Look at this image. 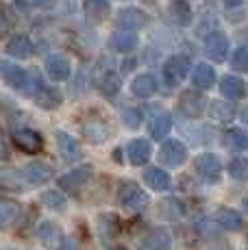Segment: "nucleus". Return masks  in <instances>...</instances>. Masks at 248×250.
<instances>
[{
  "label": "nucleus",
  "instance_id": "f257e3e1",
  "mask_svg": "<svg viewBox=\"0 0 248 250\" xmlns=\"http://www.w3.org/2000/svg\"><path fill=\"white\" fill-rule=\"evenodd\" d=\"M118 200L122 207L131 211H142L148 207V194L135 183H122L120 191H118Z\"/></svg>",
  "mask_w": 248,
  "mask_h": 250
},
{
  "label": "nucleus",
  "instance_id": "f03ea898",
  "mask_svg": "<svg viewBox=\"0 0 248 250\" xmlns=\"http://www.w3.org/2000/svg\"><path fill=\"white\" fill-rule=\"evenodd\" d=\"M189 68H192V61H189V57H185V55L170 57L168 63L164 65V79H165V83H168L170 87L179 85L181 81L187 76Z\"/></svg>",
  "mask_w": 248,
  "mask_h": 250
},
{
  "label": "nucleus",
  "instance_id": "7ed1b4c3",
  "mask_svg": "<svg viewBox=\"0 0 248 250\" xmlns=\"http://www.w3.org/2000/svg\"><path fill=\"white\" fill-rule=\"evenodd\" d=\"M194 170H196V174L200 176V179L207 181V183H218L220 181V174H222L220 161H218L213 155L196 157V161H194Z\"/></svg>",
  "mask_w": 248,
  "mask_h": 250
},
{
  "label": "nucleus",
  "instance_id": "20e7f679",
  "mask_svg": "<svg viewBox=\"0 0 248 250\" xmlns=\"http://www.w3.org/2000/svg\"><path fill=\"white\" fill-rule=\"evenodd\" d=\"M185 157H187V148L181 142H176V139H168L161 146V152H159L161 163H165L168 167H179L185 161Z\"/></svg>",
  "mask_w": 248,
  "mask_h": 250
},
{
  "label": "nucleus",
  "instance_id": "39448f33",
  "mask_svg": "<svg viewBox=\"0 0 248 250\" xmlns=\"http://www.w3.org/2000/svg\"><path fill=\"white\" fill-rule=\"evenodd\" d=\"M140 250H172V237L165 229H152L140 239Z\"/></svg>",
  "mask_w": 248,
  "mask_h": 250
},
{
  "label": "nucleus",
  "instance_id": "423d86ee",
  "mask_svg": "<svg viewBox=\"0 0 248 250\" xmlns=\"http://www.w3.org/2000/svg\"><path fill=\"white\" fill-rule=\"evenodd\" d=\"M179 111L189 120H196L205 111V98L198 91H185L179 100Z\"/></svg>",
  "mask_w": 248,
  "mask_h": 250
},
{
  "label": "nucleus",
  "instance_id": "0eeeda50",
  "mask_svg": "<svg viewBox=\"0 0 248 250\" xmlns=\"http://www.w3.org/2000/svg\"><path fill=\"white\" fill-rule=\"evenodd\" d=\"M13 144L20 148L22 152H28V155H35V152L41 150L44 146V139H41L40 133L28 131V128H22V131L13 133Z\"/></svg>",
  "mask_w": 248,
  "mask_h": 250
},
{
  "label": "nucleus",
  "instance_id": "6e6552de",
  "mask_svg": "<svg viewBox=\"0 0 248 250\" xmlns=\"http://www.w3.org/2000/svg\"><path fill=\"white\" fill-rule=\"evenodd\" d=\"M52 176V167L44 161H31L28 166L22 167V179L31 185H44Z\"/></svg>",
  "mask_w": 248,
  "mask_h": 250
},
{
  "label": "nucleus",
  "instance_id": "1a4fd4ad",
  "mask_svg": "<svg viewBox=\"0 0 248 250\" xmlns=\"http://www.w3.org/2000/svg\"><path fill=\"white\" fill-rule=\"evenodd\" d=\"M205 55L213 61H224L228 55V40L222 33H211L205 40Z\"/></svg>",
  "mask_w": 248,
  "mask_h": 250
},
{
  "label": "nucleus",
  "instance_id": "9d476101",
  "mask_svg": "<svg viewBox=\"0 0 248 250\" xmlns=\"http://www.w3.org/2000/svg\"><path fill=\"white\" fill-rule=\"evenodd\" d=\"M89 179H92V166H81V167H76V170L61 176L59 185L63 187L65 191H76V189H81Z\"/></svg>",
  "mask_w": 248,
  "mask_h": 250
},
{
  "label": "nucleus",
  "instance_id": "9b49d317",
  "mask_svg": "<svg viewBox=\"0 0 248 250\" xmlns=\"http://www.w3.org/2000/svg\"><path fill=\"white\" fill-rule=\"evenodd\" d=\"M33 52H35V46L26 35H13L7 42V55L13 59H28L33 57Z\"/></svg>",
  "mask_w": 248,
  "mask_h": 250
},
{
  "label": "nucleus",
  "instance_id": "f8f14e48",
  "mask_svg": "<svg viewBox=\"0 0 248 250\" xmlns=\"http://www.w3.org/2000/svg\"><path fill=\"white\" fill-rule=\"evenodd\" d=\"M0 79H4L11 87H16V89H26V83H28L26 72L20 70L18 65L7 63V61H0Z\"/></svg>",
  "mask_w": 248,
  "mask_h": 250
},
{
  "label": "nucleus",
  "instance_id": "ddd939ff",
  "mask_svg": "<svg viewBox=\"0 0 248 250\" xmlns=\"http://www.w3.org/2000/svg\"><path fill=\"white\" fill-rule=\"evenodd\" d=\"M57 146H59V152H61V157H63V161L74 163L81 159L79 142H76L72 135H68V133H63V131L57 133Z\"/></svg>",
  "mask_w": 248,
  "mask_h": 250
},
{
  "label": "nucleus",
  "instance_id": "4468645a",
  "mask_svg": "<svg viewBox=\"0 0 248 250\" xmlns=\"http://www.w3.org/2000/svg\"><path fill=\"white\" fill-rule=\"evenodd\" d=\"M46 72L52 81H65L70 79V72H72V65L65 59L63 55H52L46 59Z\"/></svg>",
  "mask_w": 248,
  "mask_h": 250
},
{
  "label": "nucleus",
  "instance_id": "2eb2a0df",
  "mask_svg": "<svg viewBox=\"0 0 248 250\" xmlns=\"http://www.w3.org/2000/svg\"><path fill=\"white\" fill-rule=\"evenodd\" d=\"M157 89H159V83L152 74H140L131 83V91L137 98H150L152 94H157Z\"/></svg>",
  "mask_w": 248,
  "mask_h": 250
},
{
  "label": "nucleus",
  "instance_id": "dca6fc26",
  "mask_svg": "<svg viewBox=\"0 0 248 250\" xmlns=\"http://www.w3.org/2000/svg\"><path fill=\"white\" fill-rule=\"evenodd\" d=\"M140 40H137L135 31H118L111 35V48L116 52H131L135 50Z\"/></svg>",
  "mask_w": 248,
  "mask_h": 250
},
{
  "label": "nucleus",
  "instance_id": "f3484780",
  "mask_svg": "<svg viewBox=\"0 0 248 250\" xmlns=\"http://www.w3.org/2000/svg\"><path fill=\"white\" fill-rule=\"evenodd\" d=\"M126 150H128V161L133 166H144L150 159V144L146 139H133Z\"/></svg>",
  "mask_w": 248,
  "mask_h": 250
},
{
  "label": "nucleus",
  "instance_id": "a211bd4d",
  "mask_svg": "<svg viewBox=\"0 0 248 250\" xmlns=\"http://www.w3.org/2000/svg\"><path fill=\"white\" fill-rule=\"evenodd\" d=\"M18 218H20V205L16 200L0 198V230L13 227Z\"/></svg>",
  "mask_w": 248,
  "mask_h": 250
},
{
  "label": "nucleus",
  "instance_id": "6ab92c4d",
  "mask_svg": "<svg viewBox=\"0 0 248 250\" xmlns=\"http://www.w3.org/2000/svg\"><path fill=\"white\" fill-rule=\"evenodd\" d=\"M146 22H148V18H146V13L140 11V9H124V11H120V16H118V24L124 26L126 31L142 28Z\"/></svg>",
  "mask_w": 248,
  "mask_h": 250
},
{
  "label": "nucleus",
  "instance_id": "aec40b11",
  "mask_svg": "<svg viewBox=\"0 0 248 250\" xmlns=\"http://www.w3.org/2000/svg\"><path fill=\"white\" fill-rule=\"evenodd\" d=\"M144 181L155 191H165L170 187V183H172L170 181V174L165 170H161V167H148L144 172Z\"/></svg>",
  "mask_w": 248,
  "mask_h": 250
},
{
  "label": "nucleus",
  "instance_id": "412c9836",
  "mask_svg": "<svg viewBox=\"0 0 248 250\" xmlns=\"http://www.w3.org/2000/svg\"><path fill=\"white\" fill-rule=\"evenodd\" d=\"M40 239H41V244H44V246H48V248H59V244L63 242V233H61V229L57 227L55 222H44L40 227Z\"/></svg>",
  "mask_w": 248,
  "mask_h": 250
},
{
  "label": "nucleus",
  "instance_id": "4be33fe9",
  "mask_svg": "<svg viewBox=\"0 0 248 250\" xmlns=\"http://www.w3.org/2000/svg\"><path fill=\"white\" fill-rule=\"evenodd\" d=\"M172 128V120H170L168 113H155L148 122V133L152 135V139H164Z\"/></svg>",
  "mask_w": 248,
  "mask_h": 250
},
{
  "label": "nucleus",
  "instance_id": "5701e85b",
  "mask_svg": "<svg viewBox=\"0 0 248 250\" xmlns=\"http://www.w3.org/2000/svg\"><path fill=\"white\" fill-rule=\"evenodd\" d=\"M192 83L196 85L198 89H209L213 87V83H216V72H213L211 65L207 63H200L194 68L192 72Z\"/></svg>",
  "mask_w": 248,
  "mask_h": 250
},
{
  "label": "nucleus",
  "instance_id": "b1692460",
  "mask_svg": "<svg viewBox=\"0 0 248 250\" xmlns=\"http://www.w3.org/2000/svg\"><path fill=\"white\" fill-rule=\"evenodd\" d=\"M168 18L179 26H185V24L192 22V7L185 0H176L168 7Z\"/></svg>",
  "mask_w": 248,
  "mask_h": 250
},
{
  "label": "nucleus",
  "instance_id": "393cba45",
  "mask_svg": "<svg viewBox=\"0 0 248 250\" xmlns=\"http://www.w3.org/2000/svg\"><path fill=\"white\" fill-rule=\"evenodd\" d=\"M220 91L227 98H242L244 96V81L237 79V76H222L220 79Z\"/></svg>",
  "mask_w": 248,
  "mask_h": 250
},
{
  "label": "nucleus",
  "instance_id": "a878e982",
  "mask_svg": "<svg viewBox=\"0 0 248 250\" xmlns=\"http://www.w3.org/2000/svg\"><path fill=\"white\" fill-rule=\"evenodd\" d=\"M35 103L40 104L41 109H57L61 104V94L52 87H40L35 91Z\"/></svg>",
  "mask_w": 248,
  "mask_h": 250
},
{
  "label": "nucleus",
  "instance_id": "bb28decb",
  "mask_svg": "<svg viewBox=\"0 0 248 250\" xmlns=\"http://www.w3.org/2000/svg\"><path fill=\"white\" fill-rule=\"evenodd\" d=\"M83 11L92 20H104L109 16V11H111V4H109V0H85Z\"/></svg>",
  "mask_w": 248,
  "mask_h": 250
},
{
  "label": "nucleus",
  "instance_id": "cd10ccee",
  "mask_svg": "<svg viewBox=\"0 0 248 250\" xmlns=\"http://www.w3.org/2000/svg\"><path fill=\"white\" fill-rule=\"evenodd\" d=\"M216 220H218V224L227 230H240L242 229V218L237 215V211H233V209H218Z\"/></svg>",
  "mask_w": 248,
  "mask_h": 250
},
{
  "label": "nucleus",
  "instance_id": "c85d7f7f",
  "mask_svg": "<svg viewBox=\"0 0 248 250\" xmlns=\"http://www.w3.org/2000/svg\"><path fill=\"white\" fill-rule=\"evenodd\" d=\"M85 137L92 144H103L109 137V128L103 122H89V124H85Z\"/></svg>",
  "mask_w": 248,
  "mask_h": 250
},
{
  "label": "nucleus",
  "instance_id": "c756f323",
  "mask_svg": "<svg viewBox=\"0 0 248 250\" xmlns=\"http://www.w3.org/2000/svg\"><path fill=\"white\" fill-rule=\"evenodd\" d=\"M224 142H227V146L233 148V150H244L248 146V135L242 128H231V131H227V135H224Z\"/></svg>",
  "mask_w": 248,
  "mask_h": 250
},
{
  "label": "nucleus",
  "instance_id": "7c9ffc66",
  "mask_svg": "<svg viewBox=\"0 0 248 250\" xmlns=\"http://www.w3.org/2000/svg\"><path fill=\"white\" fill-rule=\"evenodd\" d=\"M41 203L48 207V209H52V211H63L65 209V196L61 194V191H57V189H50V191H46V194L41 196Z\"/></svg>",
  "mask_w": 248,
  "mask_h": 250
},
{
  "label": "nucleus",
  "instance_id": "2f4dec72",
  "mask_svg": "<svg viewBox=\"0 0 248 250\" xmlns=\"http://www.w3.org/2000/svg\"><path fill=\"white\" fill-rule=\"evenodd\" d=\"M228 172H231L233 179L246 181L248 179V159H244V157H235V159L228 163Z\"/></svg>",
  "mask_w": 248,
  "mask_h": 250
},
{
  "label": "nucleus",
  "instance_id": "473e14b6",
  "mask_svg": "<svg viewBox=\"0 0 248 250\" xmlns=\"http://www.w3.org/2000/svg\"><path fill=\"white\" fill-rule=\"evenodd\" d=\"M13 26H16V18H13L11 9L0 2V35H7Z\"/></svg>",
  "mask_w": 248,
  "mask_h": 250
},
{
  "label": "nucleus",
  "instance_id": "72a5a7b5",
  "mask_svg": "<svg viewBox=\"0 0 248 250\" xmlns=\"http://www.w3.org/2000/svg\"><path fill=\"white\" fill-rule=\"evenodd\" d=\"M231 65L237 72H248V48L246 46L235 50V55H233V59H231Z\"/></svg>",
  "mask_w": 248,
  "mask_h": 250
},
{
  "label": "nucleus",
  "instance_id": "f704fd0d",
  "mask_svg": "<svg viewBox=\"0 0 248 250\" xmlns=\"http://www.w3.org/2000/svg\"><path fill=\"white\" fill-rule=\"evenodd\" d=\"M22 174H13V172H0V185L7 189H22Z\"/></svg>",
  "mask_w": 248,
  "mask_h": 250
},
{
  "label": "nucleus",
  "instance_id": "c9c22d12",
  "mask_svg": "<svg viewBox=\"0 0 248 250\" xmlns=\"http://www.w3.org/2000/svg\"><path fill=\"white\" fill-rule=\"evenodd\" d=\"M100 89H103L104 94H109V96L116 94V91L120 89V79H118L113 72H109V74L103 79V83H100Z\"/></svg>",
  "mask_w": 248,
  "mask_h": 250
},
{
  "label": "nucleus",
  "instance_id": "e433bc0d",
  "mask_svg": "<svg viewBox=\"0 0 248 250\" xmlns=\"http://www.w3.org/2000/svg\"><path fill=\"white\" fill-rule=\"evenodd\" d=\"M211 111H213V118H218V120H231L233 118V107L220 103V100H216V103H213Z\"/></svg>",
  "mask_w": 248,
  "mask_h": 250
},
{
  "label": "nucleus",
  "instance_id": "4c0bfd02",
  "mask_svg": "<svg viewBox=\"0 0 248 250\" xmlns=\"http://www.w3.org/2000/svg\"><path fill=\"white\" fill-rule=\"evenodd\" d=\"M122 122L126 124L128 128H137L142 124V113L137 111V109H126V111L122 113Z\"/></svg>",
  "mask_w": 248,
  "mask_h": 250
},
{
  "label": "nucleus",
  "instance_id": "58836bf2",
  "mask_svg": "<svg viewBox=\"0 0 248 250\" xmlns=\"http://www.w3.org/2000/svg\"><path fill=\"white\" fill-rule=\"evenodd\" d=\"M9 157V148H7V139H4V133L0 128V161Z\"/></svg>",
  "mask_w": 248,
  "mask_h": 250
},
{
  "label": "nucleus",
  "instance_id": "ea45409f",
  "mask_svg": "<svg viewBox=\"0 0 248 250\" xmlns=\"http://www.w3.org/2000/svg\"><path fill=\"white\" fill-rule=\"evenodd\" d=\"M57 250H81V248H79V244H76V242H74V239L65 237V239H63V242H61V244H59V248H57Z\"/></svg>",
  "mask_w": 248,
  "mask_h": 250
},
{
  "label": "nucleus",
  "instance_id": "a19ab883",
  "mask_svg": "<svg viewBox=\"0 0 248 250\" xmlns=\"http://www.w3.org/2000/svg\"><path fill=\"white\" fill-rule=\"evenodd\" d=\"M224 4H227V7H237V4L242 2V0H222Z\"/></svg>",
  "mask_w": 248,
  "mask_h": 250
},
{
  "label": "nucleus",
  "instance_id": "79ce46f5",
  "mask_svg": "<svg viewBox=\"0 0 248 250\" xmlns=\"http://www.w3.org/2000/svg\"><path fill=\"white\" fill-rule=\"evenodd\" d=\"M35 2H37V4H50L52 0H35Z\"/></svg>",
  "mask_w": 248,
  "mask_h": 250
},
{
  "label": "nucleus",
  "instance_id": "37998d69",
  "mask_svg": "<svg viewBox=\"0 0 248 250\" xmlns=\"http://www.w3.org/2000/svg\"><path fill=\"white\" fill-rule=\"evenodd\" d=\"M18 2H20L22 7H26V4H31V0H18Z\"/></svg>",
  "mask_w": 248,
  "mask_h": 250
},
{
  "label": "nucleus",
  "instance_id": "c03bdc74",
  "mask_svg": "<svg viewBox=\"0 0 248 250\" xmlns=\"http://www.w3.org/2000/svg\"><path fill=\"white\" fill-rule=\"evenodd\" d=\"M244 209H246V211H248V198H246V200H244Z\"/></svg>",
  "mask_w": 248,
  "mask_h": 250
},
{
  "label": "nucleus",
  "instance_id": "a18cd8bd",
  "mask_svg": "<svg viewBox=\"0 0 248 250\" xmlns=\"http://www.w3.org/2000/svg\"><path fill=\"white\" fill-rule=\"evenodd\" d=\"M244 115H246V118H244V120H246V122H248V109H246V111H244Z\"/></svg>",
  "mask_w": 248,
  "mask_h": 250
}]
</instances>
